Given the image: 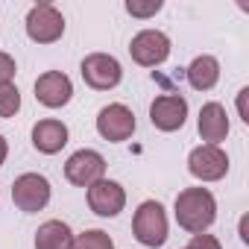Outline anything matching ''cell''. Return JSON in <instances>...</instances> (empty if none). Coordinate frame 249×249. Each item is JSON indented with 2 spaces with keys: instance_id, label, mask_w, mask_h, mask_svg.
I'll return each mask as SVG.
<instances>
[{
  "instance_id": "obj_1",
  "label": "cell",
  "mask_w": 249,
  "mask_h": 249,
  "mask_svg": "<svg viewBox=\"0 0 249 249\" xmlns=\"http://www.w3.org/2000/svg\"><path fill=\"white\" fill-rule=\"evenodd\" d=\"M173 214H176V223L185 231L199 234V231H205L214 223V217H217V199H214V194L208 188H185L176 196Z\"/></svg>"
},
{
  "instance_id": "obj_2",
  "label": "cell",
  "mask_w": 249,
  "mask_h": 249,
  "mask_svg": "<svg viewBox=\"0 0 249 249\" xmlns=\"http://www.w3.org/2000/svg\"><path fill=\"white\" fill-rule=\"evenodd\" d=\"M132 231H135V240L144 243V246H164L167 240V214L161 208V202L156 199H147L138 205L135 217H132Z\"/></svg>"
},
{
  "instance_id": "obj_3",
  "label": "cell",
  "mask_w": 249,
  "mask_h": 249,
  "mask_svg": "<svg viewBox=\"0 0 249 249\" xmlns=\"http://www.w3.org/2000/svg\"><path fill=\"white\" fill-rule=\"evenodd\" d=\"M79 73L85 79V85H91L94 91H108V88H117L120 79H123V68L114 56L108 53H91L82 59L79 65Z\"/></svg>"
},
{
  "instance_id": "obj_4",
  "label": "cell",
  "mask_w": 249,
  "mask_h": 249,
  "mask_svg": "<svg viewBox=\"0 0 249 249\" xmlns=\"http://www.w3.org/2000/svg\"><path fill=\"white\" fill-rule=\"evenodd\" d=\"M97 132L111 141V144H120V141H129L132 132H135V114L129 106L123 103H108L100 108L97 114Z\"/></svg>"
},
{
  "instance_id": "obj_5",
  "label": "cell",
  "mask_w": 249,
  "mask_h": 249,
  "mask_svg": "<svg viewBox=\"0 0 249 249\" xmlns=\"http://www.w3.org/2000/svg\"><path fill=\"white\" fill-rule=\"evenodd\" d=\"M27 36L36 44H53L65 36V18L50 3H36L27 15Z\"/></svg>"
},
{
  "instance_id": "obj_6",
  "label": "cell",
  "mask_w": 249,
  "mask_h": 249,
  "mask_svg": "<svg viewBox=\"0 0 249 249\" xmlns=\"http://www.w3.org/2000/svg\"><path fill=\"white\" fill-rule=\"evenodd\" d=\"M65 179L76 188H91L94 182L106 179V159L97 150H76L65 161Z\"/></svg>"
},
{
  "instance_id": "obj_7",
  "label": "cell",
  "mask_w": 249,
  "mask_h": 249,
  "mask_svg": "<svg viewBox=\"0 0 249 249\" xmlns=\"http://www.w3.org/2000/svg\"><path fill=\"white\" fill-rule=\"evenodd\" d=\"M12 202L24 214H36L50 202V182L41 173H24L12 182Z\"/></svg>"
},
{
  "instance_id": "obj_8",
  "label": "cell",
  "mask_w": 249,
  "mask_h": 249,
  "mask_svg": "<svg viewBox=\"0 0 249 249\" xmlns=\"http://www.w3.org/2000/svg\"><path fill=\"white\" fill-rule=\"evenodd\" d=\"M188 170L199 182H220L229 173V156L220 147H214V144H202V147L191 150Z\"/></svg>"
},
{
  "instance_id": "obj_9",
  "label": "cell",
  "mask_w": 249,
  "mask_h": 249,
  "mask_svg": "<svg viewBox=\"0 0 249 249\" xmlns=\"http://www.w3.org/2000/svg\"><path fill=\"white\" fill-rule=\"evenodd\" d=\"M129 53L141 68H156L170 56V38L161 30H141L129 41Z\"/></svg>"
},
{
  "instance_id": "obj_10",
  "label": "cell",
  "mask_w": 249,
  "mask_h": 249,
  "mask_svg": "<svg viewBox=\"0 0 249 249\" xmlns=\"http://www.w3.org/2000/svg\"><path fill=\"white\" fill-rule=\"evenodd\" d=\"M150 120L159 132H176L188 120V100L182 94H161L150 106Z\"/></svg>"
},
{
  "instance_id": "obj_11",
  "label": "cell",
  "mask_w": 249,
  "mask_h": 249,
  "mask_svg": "<svg viewBox=\"0 0 249 249\" xmlns=\"http://www.w3.org/2000/svg\"><path fill=\"white\" fill-rule=\"evenodd\" d=\"M88 205L97 217H117L126 205V191H123L120 182L100 179L88 188Z\"/></svg>"
},
{
  "instance_id": "obj_12",
  "label": "cell",
  "mask_w": 249,
  "mask_h": 249,
  "mask_svg": "<svg viewBox=\"0 0 249 249\" xmlns=\"http://www.w3.org/2000/svg\"><path fill=\"white\" fill-rule=\"evenodd\" d=\"M73 97V82L62 71H47L36 79V100L47 108H62Z\"/></svg>"
},
{
  "instance_id": "obj_13",
  "label": "cell",
  "mask_w": 249,
  "mask_h": 249,
  "mask_svg": "<svg viewBox=\"0 0 249 249\" xmlns=\"http://www.w3.org/2000/svg\"><path fill=\"white\" fill-rule=\"evenodd\" d=\"M196 129H199V138L205 144L220 147V141H226V135H229V114H226V108L220 103H205L199 108Z\"/></svg>"
},
{
  "instance_id": "obj_14",
  "label": "cell",
  "mask_w": 249,
  "mask_h": 249,
  "mask_svg": "<svg viewBox=\"0 0 249 249\" xmlns=\"http://www.w3.org/2000/svg\"><path fill=\"white\" fill-rule=\"evenodd\" d=\"M65 144H68V126H65L62 120L47 117V120H38L36 126H33V147L38 153L56 156V153H62Z\"/></svg>"
},
{
  "instance_id": "obj_15",
  "label": "cell",
  "mask_w": 249,
  "mask_h": 249,
  "mask_svg": "<svg viewBox=\"0 0 249 249\" xmlns=\"http://www.w3.org/2000/svg\"><path fill=\"white\" fill-rule=\"evenodd\" d=\"M188 82L194 91H211L220 82V62L214 56H196L188 65Z\"/></svg>"
},
{
  "instance_id": "obj_16",
  "label": "cell",
  "mask_w": 249,
  "mask_h": 249,
  "mask_svg": "<svg viewBox=\"0 0 249 249\" xmlns=\"http://www.w3.org/2000/svg\"><path fill=\"white\" fill-rule=\"evenodd\" d=\"M73 246V231L62 220H47L36 231V249H71Z\"/></svg>"
},
{
  "instance_id": "obj_17",
  "label": "cell",
  "mask_w": 249,
  "mask_h": 249,
  "mask_svg": "<svg viewBox=\"0 0 249 249\" xmlns=\"http://www.w3.org/2000/svg\"><path fill=\"white\" fill-rule=\"evenodd\" d=\"M71 249H114V240L103 229H88L82 234H73V246Z\"/></svg>"
},
{
  "instance_id": "obj_18",
  "label": "cell",
  "mask_w": 249,
  "mask_h": 249,
  "mask_svg": "<svg viewBox=\"0 0 249 249\" xmlns=\"http://www.w3.org/2000/svg\"><path fill=\"white\" fill-rule=\"evenodd\" d=\"M21 108V91L9 82V85H0V117H12Z\"/></svg>"
},
{
  "instance_id": "obj_19",
  "label": "cell",
  "mask_w": 249,
  "mask_h": 249,
  "mask_svg": "<svg viewBox=\"0 0 249 249\" xmlns=\"http://www.w3.org/2000/svg\"><path fill=\"white\" fill-rule=\"evenodd\" d=\"M126 12L132 18H153L161 12V0H126Z\"/></svg>"
},
{
  "instance_id": "obj_20",
  "label": "cell",
  "mask_w": 249,
  "mask_h": 249,
  "mask_svg": "<svg viewBox=\"0 0 249 249\" xmlns=\"http://www.w3.org/2000/svg\"><path fill=\"white\" fill-rule=\"evenodd\" d=\"M18 68H15V59L9 53H0V85H9L15 79Z\"/></svg>"
},
{
  "instance_id": "obj_21",
  "label": "cell",
  "mask_w": 249,
  "mask_h": 249,
  "mask_svg": "<svg viewBox=\"0 0 249 249\" xmlns=\"http://www.w3.org/2000/svg\"><path fill=\"white\" fill-rule=\"evenodd\" d=\"M188 249H223V243H220L214 234H205V231H199V234H194V237H191Z\"/></svg>"
},
{
  "instance_id": "obj_22",
  "label": "cell",
  "mask_w": 249,
  "mask_h": 249,
  "mask_svg": "<svg viewBox=\"0 0 249 249\" xmlns=\"http://www.w3.org/2000/svg\"><path fill=\"white\" fill-rule=\"evenodd\" d=\"M246 97H249V88H240L237 91V111H240V120L249 123V111H246Z\"/></svg>"
},
{
  "instance_id": "obj_23",
  "label": "cell",
  "mask_w": 249,
  "mask_h": 249,
  "mask_svg": "<svg viewBox=\"0 0 249 249\" xmlns=\"http://www.w3.org/2000/svg\"><path fill=\"white\" fill-rule=\"evenodd\" d=\"M6 156H9V144H6V138L0 135V167L6 164Z\"/></svg>"
}]
</instances>
